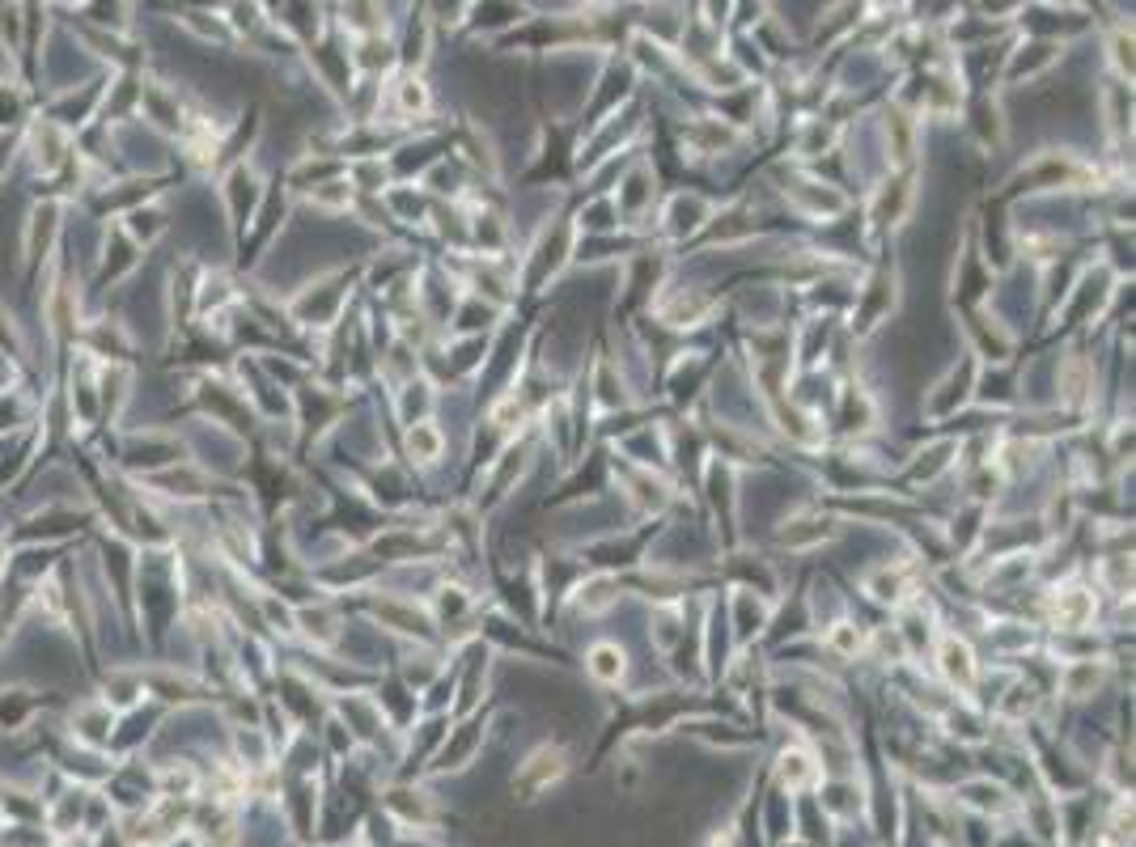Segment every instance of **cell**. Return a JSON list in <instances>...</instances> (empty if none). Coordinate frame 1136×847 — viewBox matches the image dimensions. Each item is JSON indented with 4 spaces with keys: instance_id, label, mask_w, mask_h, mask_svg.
<instances>
[{
    "instance_id": "2",
    "label": "cell",
    "mask_w": 1136,
    "mask_h": 847,
    "mask_svg": "<svg viewBox=\"0 0 1136 847\" xmlns=\"http://www.w3.org/2000/svg\"><path fill=\"white\" fill-rule=\"evenodd\" d=\"M942 661H946V674H950L954 682H971V678H975V665H971V648H967V644L950 640L946 653H942Z\"/></svg>"
},
{
    "instance_id": "4",
    "label": "cell",
    "mask_w": 1136,
    "mask_h": 847,
    "mask_svg": "<svg viewBox=\"0 0 1136 847\" xmlns=\"http://www.w3.org/2000/svg\"><path fill=\"white\" fill-rule=\"evenodd\" d=\"M1056 610H1060V619H1064V623H1086V615H1090V598H1086L1081 589H1069V593L1060 598V606H1056Z\"/></svg>"
},
{
    "instance_id": "1",
    "label": "cell",
    "mask_w": 1136,
    "mask_h": 847,
    "mask_svg": "<svg viewBox=\"0 0 1136 847\" xmlns=\"http://www.w3.org/2000/svg\"><path fill=\"white\" fill-rule=\"evenodd\" d=\"M590 670L598 674V678H607V682H615L619 674H624V653H619L615 644H598L594 653H590Z\"/></svg>"
},
{
    "instance_id": "5",
    "label": "cell",
    "mask_w": 1136,
    "mask_h": 847,
    "mask_svg": "<svg viewBox=\"0 0 1136 847\" xmlns=\"http://www.w3.org/2000/svg\"><path fill=\"white\" fill-rule=\"evenodd\" d=\"M412 449H420V454H437V437L429 428H416L412 432Z\"/></svg>"
},
{
    "instance_id": "7",
    "label": "cell",
    "mask_w": 1136,
    "mask_h": 847,
    "mask_svg": "<svg viewBox=\"0 0 1136 847\" xmlns=\"http://www.w3.org/2000/svg\"><path fill=\"white\" fill-rule=\"evenodd\" d=\"M836 644H840V648H857V644H861V636H852V632H836Z\"/></svg>"
},
{
    "instance_id": "6",
    "label": "cell",
    "mask_w": 1136,
    "mask_h": 847,
    "mask_svg": "<svg viewBox=\"0 0 1136 847\" xmlns=\"http://www.w3.org/2000/svg\"><path fill=\"white\" fill-rule=\"evenodd\" d=\"M424 102H429V98H424V89H420L416 81L403 89V106H424Z\"/></svg>"
},
{
    "instance_id": "3",
    "label": "cell",
    "mask_w": 1136,
    "mask_h": 847,
    "mask_svg": "<svg viewBox=\"0 0 1136 847\" xmlns=\"http://www.w3.org/2000/svg\"><path fill=\"white\" fill-rule=\"evenodd\" d=\"M780 776H785V784H806L810 776H814V767H810V754H802V750H789L785 759H780Z\"/></svg>"
}]
</instances>
